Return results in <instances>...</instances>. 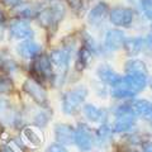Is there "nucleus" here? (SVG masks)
<instances>
[{
	"label": "nucleus",
	"instance_id": "aec40b11",
	"mask_svg": "<svg viewBox=\"0 0 152 152\" xmlns=\"http://www.w3.org/2000/svg\"><path fill=\"white\" fill-rule=\"evenodd\" d=\"M112 136H113L112 128L108 124H105V123H103V124L98 128L96 134H95V143L99 145L103 148V147H105L110 143Z\"/></svg>",
	"mask_w": 152,
	"mask_h": 152
},
{
	"label": "nucleus",
	"instance_id": "7ed1b4c3",
	"mask_svg": "<svg viewBox=\"0 0 152 152\" xmlns=\"http://www.w3.org/2000/svg\"><path fill=\"white\" fill-rule=\"evenodd\" d=\"M69 61H70V50L69 48L52 51V53L50 56V62H51V65H53L56 69L57 75L55 77L58 80L57 85H61L64 81V77H65L66 72H67Z\"/></svg>",
	"mask_w": 152,
	"mask_h": 152
},
{
	"label": "nucleus",
	"instance_id": "393cba45",
	"mask_svg": "<svg viewBox=\"0 0 152 152\" xmlns=\"http://www.w3.org/2000/svg\"><path fill=\"white\" fill-rule=\"evenodd\" d=\"M13 90V81L5 75H0V94H7Z\"/></svg>",
	"mask_w": 152,
	"mask_h": 152
},
{
	"label": "nucleus",
	"instance_id": "9b49d317",
	"mask_svg": "<svg viewBox=\"0 0 152 152\" xmlns=\"http://www.w3.org/2000/svg\"><path fill=\"white\" fill-rule=\"evenodd\" d=\"M55 137L60 145L70 146L75 143V129L69 124H57L55 127Z\"/></svg>",
	"mask_w": 152,
	"mask_h": 152
},
{
	"label": "nucleus",
	"instance_id": "4468645a",
	"mask_svg": "<svg viewBox=\"0 0 152 152\" xmlns=\"http://www.w3.org/2000/svg\"><path fill=\"white\" fill-rule=\"evenodd\" d=\"M17 113H14L7 98H0V121L5 124L14 126L17 123Z\"/></svg>",
	"mask_w": 152,
	"mask_h": 152
},
{
	"label": "nucleus",
	"instance_id": "ddd939ff",
	"mask_svg": "<svg viewBox=\"0 0 152 152\" xmlns=\"http://www.w3.org/2000/svg\"><path fill=\"white\" fill-rule=\"evenodd\" d=\"M124 41H126V36L122 31L110 29V31L107 32L104 43H105V47L108 50L115 51V50H119L121 47L124 45Z\"/></svg>",
	"mask_w": 152,
	"mask_h": 152
},
{
	"label": "nucleus",
	"instance_id": "4be33fe9",
	"mask_svg": "<svg viewBox=\"0 0 152 152\" xmlns=\"http://www.w3.org/2000/svg\"><path fill=\"white\" fill-rule=\"evenodd\" d=\"M124 66H126L124 67L126 72L128 75H131V74H145V75H147L148 74L147 67H146V64L141 60H137V58L128 60Z\"/></svg>",
	"mask_w": 152,
	"mask_h": 152
},
{
	"label": "nucleus",
	"instance_id": "f8f14e48",
	"mask_svg": "<svg viewBox=\"0 0 152 152\" xmlns=\"http://www.w3.org/2000/svg\"><path fill=\"white\" fill-rule=\"evenodd\" d=\"M33 72L43 79L52 77L53 72H52V65L50 62L48 57L45 55H38L34 64H33Z\"/></svg>",
	"mask_w": 152,
	"mask_h": 152
},
{
	"label": "nucleus",
	"instance_id": "1a4fd4ad",
	"mask_svg": "<svg viewBox=\"0 0 152 152\" xmlns=\"http://www.w3.org/2000/svg\"><path fill=\"white\" fill-rule=\"evenodd\" d=\"M112 95L117 99H127V98H133L136 95V93L133 91V89L131 86V83L128 80L127 76L121 77L117 80L114 85H112Z\"/></svg>",
	"mask_w": 152,
	"mask_h": 152
},
{
	"label": "nucleus",
	"instance_id": "72a5a7b5",
	"mask_svg": "<svg viewBox=\"0 0 152 152\" xmlns=\"http://www.w3.org/2000/svg\"><path fill=\"white\" fill-rule=\"evenodd\" d=\"M151 89H152V81H151Z\"/></svg>",
	"mask_w": 152,
	"mask_h": 152
},
{
	"label": "nucleus",
	"instance_id": "dca6fc26",
	"mask_svg": "<svg viewBox=\"0 0 152 152\" xmlns=\"http://www.w3.org/2000/svg\"><path fill=\"white\" fill-rule=\"evenodd\" d=\"M146 39L141 37H133V38H126L124 41V48L126 52L129 56H137L146 47Z\"/></svg>",
	"mask_w": 152,
	"mask_h": 152
},
{
	"label": "nucleus",
	"instance_id": "2f4dec72",
	"mask_svg": "<svg viewBox=\"0 0 152 152\" xmlns=\"http://www.w3.org/2000/svg\"><path fill=\"white\" fill-rule=\"evenodd\" d=\"M143 152H152V141L151 142H147L143 147Z\"/></svg>",
	"mask_w": 152,
	"mask_h": 152
},
{
	"label": "nucleus",
	"instance_id": "c756f323",
	"mask_svg": "<svg viewBox=\"0 0 152 152\" xmlns=\"http://www.w3.org/2000/svg\"><path fill=\"white\" fill-rule=\"evenodd\" d=\"M48 152H67V151L60 145H52V146H50Z\"/></svg>",
	"mask_w": 152,
	"mask_h": 152
},
{
	"label": "nucleus",
	"instance_id": "cd10ccee",
	"mask_svg": "<svg viewBox=\"0 0 152 152\" xmlns=\"http://www.w3.org/2000/svg\"><path fill=\"white\" fill-rule=\"evenodd\" d=\"M66 1L74 10H80L83 8V0H66Z\"/></svg>",
	"mask_w": 152,
	"mask_h": 152
},
{
	"label": "nucleus",
	"instance_id": "9d476101",
	"mask_svg": "<svg viewBox=\"0 0 152 152\" xmlns=\"http://www.w3.org/2000/svg\"><path fill=\"white\" fill-rule=\"evenodd\" d=\"M22 140L28 147H38L43 143V134L38 127H24L22 131Z\"/></svg>",
	"mask_w": 152,
	"mask_h": 152
},
{
	"label": "nucleus",
	"instance_id": "f257e3e1",
	"mask_svg": "<svg viewBox=\"0 0 152 152\" xmlns=\"http://www.w3.org/2000/svg\"><path fill=\"white\" fill-rule=\"evenodd\" d=\"M136 123V113L132 107L121 105L115 109V122H114L113 129L114 132L123 133L131 131Z\"/></svg>",
	"mask_w": 152,
	"mask_h": 152
},
{
	"label": "nucleus",
	"instance_id": "7c9ffc66",
	"mask_svg": "<svg viewBox=\"0 0 152 152\" xmlns=\"http://www.w3.org/2000/svg\"><path fill=\"white\" fill-rule=\"evenodd\" d=\"M1 1L5 4V5H9V7H17L19 4L22 3V0H1Z\"/></svg>",
	"mask_w": 152,
	"mask_h": 152
},
{
	"label": "nucleus",
	"instance_id": "f3484780",
	"mask_svg": "<svg viewBox=\"0 0 152 152\" xmlns=\"http://www.w3.org/2000/svg\"><path fill=\"white\" fill-rule=\"evenodd\" d=\"M41 52V46L32 41H24L18 46V53L24 58H32L37 57Z\"/></svg>",
	"mask_w": 152,
	"mask_h": 152
},
{
	"label": "nucleus",
	"instance_id": "b1692460",
	"mask_svg": "<svg viewBox=\"0 0 152 152\" xmlns=\"http://www.w3.org/2000/svg\"><path fill=\"white\" fill-rule=\"evenodd\" d=\"M91 61V52H90L86 47L80 48L79 53H77V61H76V66L77 70H83L85 67H88V65Z\"/></svg>",
	"mask_w": 152,
	"mask_h": 152
},
{
	"label": "nucleus",
	"instance_id": "39448f33",
	"mask_svg": "<svg viewBox=\"0 0 152 152\" xmlns=\"http://www.w3.org/2000/svg\"><path fill=\"white\" fill-rule=\"evenodd\" d=\"M75 143L83 152H88L93 148L95 143V137L93 132L88 128V126L79 124V127L75 129Z\"/></svg>",
	"mask_w": 152,
	"mask_h": 152
},
{
	"label": "nucleus",
	"instance_id": "f03ea898",
	"mask_svg": "<svg viewBox=\"0 0 152 152\" xmlns=\"http://www.w3.org/2000/svg\"><path fill=\"white\" fill-rule=\"evenodd\" d=\"M88 95V90L84 86L75 88L67 91L62 98V110L66 114H72L79 109V107L84 103Z\"/></svg>",
	"mask_w": 152,
	"mask_h": 152
},
{
	"label": "nucleus",
	"instance_id": "5701e85b",
	"mask_svg": "<svg viewBox=\"0 0 152 152\" xmlns=\"http://www.w3.org/2000/svg\"><path fill=\"white\" fill-rule=\"evenodd\" d=\"M14 14L19 19H26V18L34 17L36 14H38V12L31 4H19V5L14 7Z\"/></svg>",
	"mask_w": 152,
	"mask_h": 152
},
{
	"label": "nucleus",
	"instance_id": "6e6552de",
	"mask_svg": "<svg viewBox=\"0 0 152 152\" xmlns=\"http://www.w3.org/2000/svg\"><path fill=\"white\" fill-rule=\"evenodd\" d=\"M9 29H10V34L14 38H20V39H29L34 34L31 26L28 24V22H26V19L12 20Z\"/></svg>",
	"mask_w": 152,
	"mask_h": 152
},
{
	"label": "nucleus",
	"instance_id": "c85d7f7f",
	"mask_svg": "<svg viewBox=\"0 0 152 152\" xmlns=\"http://www.w3.org/2000/svg\"><path fill=\"white\" fill-rule=\"evenodd\" d=\"M4 152H23V151L20 150V147H18L15 145V142H10L8 146H5Z\"/></svg>",
	"mask_w": 152,
	"mask_h": 152
},
{
	"label": "nucleus",
	"instance_id": "412c9836",
	"mask_svg": "<svg viewBox=\"0 0 152 152\" xmlns=\"http://www.w3.org/2000/svg\"><path fill=\"white\" fill-rule=\"evenodd\" d=\"M96 72H98L99 79H100L104 84H108V85H114V83L119 79V75L109 65H102L98 69Z\"/></svg>",
	"mask_w": 152,
	"mask_h": 152
},
{
	"label": "nucleus",
	"instance_id": "a211bd4d",
	"mask_svg": "<svg viewBox=\"0 0 152 152\" xmlns=\"http://www.w3.org/2000/svg\"><path fill=\"white\" fill-rule=\"evenodd\" d=\"M132 109L134 110L136 114H140L141 117L146 118L152 122V103L145 99H137L133 102Z\"/></svg>",
	"mask_w": 152,
	"mask_h": 152
},
{
	"label": "nucleus",
	"instance_id": "0eeeda50",
	"mask_svg": "<svg viewBox=\"0 0 152 152\" xmlns=\"http://www.w3.org/2000/svg\"><path fill=\"white\" fill-rule=\"evenodd\" d=\"M109 19L117 27H129L133 20V12L129 8L115 7L109 14Z\"/></svg>",
	"mask_w": 152,
	"mask_h": 152
},
{
	"label": "nucleus",
	"instance_id": "20e7f679",
	"mask_svg": "<svg viewBox=\"0 0 152 152\" xmlns=\"http://www.w3.org/2000/svg\"><path fill=\"white\" fill-rule=\"evenodd\" d=\"M64 7L60 3L55 4L48 9H43V10L38 12L37 14V20L38 23L45 27V28H50L52 26H56L64 17Z\"/></svg>",
	"mask_w": 152,
	"mask_h": 152
},
{
	"label": "nucleus",
	"instance_id": "2eb2a0df",
	"mask_svg": "<svg viewBox=\"0 0 152 152\" xmlns=\"http://www.w3.org/2000/svg\"><path fill=\"white\" fill-rule=\"evenodd\" d=\"M83 112L85 114V117H86L90 122L102 123L107 119V112L104 110V109L94 107L93 104H85L83 108Z\"/></svg>",
	"mask_w": 152,
	"mask_h": 152
},
{
	"label": "nucleus",
	"instance_id": "a878e982",
	"mask_svg": "<svg viewBox=\"0 0 152 152\" xmlns=\"http://www.w3.org/2000/svg\"><path fill=\"white\" fill-rule=\"evenodd\" d=\"M50 115H51V114L47 113L46 110H42V112H39V113H37V115L34 117V123L37 124V127L39 128V127L46 126L47 123H48L50 118H51Z\"/></svg>",
	"mask_w": 152,
	"mask_h": 152
},
{
	"label": "nucleus",
	"instance_id": "bb28decb",
	"mask_svg": "<svg viewBox=\"0 0 152 152\" xmlns=\"http://www.w3.org/2000/svg\"><path fill=\"white\" fill-rule=\"evenodd\" d=\"M84 41H85V45H86L85 47H86L90 52H91V51H94V52L96 51V43H95V41L93 39V37L90 34H88V33H86V34H84Z\"/></svg>",
	"mask_w": 152,
	"mask_h": 152
},
{
	"label": "nucleus",
	"instance_id": "423d86ee",
	"mask_svg": "<svg viewBox=\"0 0 152 152\" xmlns=\"http://www.w3.org/2000/svg\"><path fill=\"white\" fill-rule=\"evenodd\" d=\"M23 90H24L36 103L39 104V105H46L47 93H46L45 88L42 86L36 79H33V77L27 79L24 84H23Z\"/></svg>",
	"mask_w": 152,
	"mask_h": 152
},
{
	"label": "nucleus",
	"instance_id": "473e14b6",
	"mask_svg": "<svg viewBox=\"0 0 152 152\" xmlns=\"http://www.w3.org/2000/svg\"><path fill=\"white\" fill-rule=\"evenodd\" d=\"M145 12H146V14H147V17H148L151 20H152V7L148 8V9H147V10H145Z\"/></svg>",
	"mask_w": 152,
	"mask_h": 152
},
{
	"label": "nucleus",
	"instance_id": "6ab92c4d",
	"mask_svg": "<svg viewBox=\"0 0 152 152\" xmlns=\"http://www.w3.org/2000/svg\"><path fill=\"white\" fill-rule=\"evenodd\" d=\"M108 13V5L105 3H99L96 7L91 9V12L89 13V23L93 26H98L104 20Z\"/></svg>",
	"mask_w": 152,
	"mask_h": 152
}]
</instances>
